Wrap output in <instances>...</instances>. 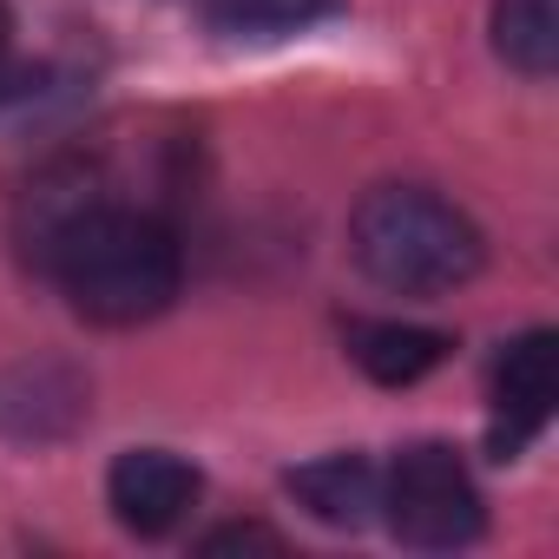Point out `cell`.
Segmentation results:
<instances>
[{"label":"cell","mask_w":559,"mask_h":559,"mask_svg":"<svg viewBox=\"0 0 559 559\" xmlns=\"http://www.w3.org/2000/svg\"><path fill=\"white\" fill-rule=\"evenodd\" d=\"M99 198H106V185H99L93 165H80V158L47 165V171L27 185V198H21V243H27V257L40 263V257L53 250V237H60L86 204H99Z\"/></svg>","instance_id":"cell-9"},{"label":"cell","mask_w":559,"mask_h":559,"mask_svg":"<svg viewBox=\"0 0 559 559\" xmlns=\"http://www.w3.org/2000/svg\"><path fill=\"white\" fill-rule=\"evenodd\" d=\"M8 53H14V21H8V8H0V86H8Z\"/></svg>","instance_id":"cell-13"},{"label":"cell","mask_w":559,"mask_h":559,"mask_svg":"<svg viewBox=\"0 0 559 559\" xmlns=\"http://www.w3.org/2000/svg\"><path fill=\"white\" fill-rule=\"evenodd\" d=\"M382 507H389L395 539L421 546V552H454V546H474L487 533L480 487H474L467 461L441 441H415L395 454V467L382 480Z\"/></svg>","instance_id":"cell-3"},{"label":"cell","mask_w":559,"mask_h":559,"mask_svg":"<svg viewBox=\"0 0 559 559\" xmlns=\"http://www.w3.org/2000/svg\"><path fill=\"white\" fill-rule=\"evenodd\" d=\"M323 526H369V513L382 507V474L362 454H330L310 467H290L284 480Z\"/></svg>","instance_id":"cell-8"},{"label":"cell","mask_w":559,"mask_h":559,"mask_svg":"<svg viewBox=\"0 0 559 559\" xmlns=\"http://www.w3.org/2000/svg\"><path fill=\"white\" fill-rule=\"evenodd\" d=\"M93 408V389L73 362L60 356H34V362H14L0 369V435L8 441H60L86 421Z\"/></svg>","instance_id":"cell-6"},{"label":"cell","mask_w":559,"mask_h":559,"mask_svg":"<svg viewBox=\"0 0 559 559\" xmlns=\"http://www.w3.org/2000/svg\"><path fill=\"white\" fill-rule=\"evenodd\" d=\"M198 493H204L198 467L185 454H171V448H126L112 461V474H106V507L139 539H165L198 507Z\"/></svg>","instance_id":"cell-4"},{"label":"cell","mask_w":559,"mask_h":559,"mask_svg":"<svg viewBox=\"0 0 559 559\" xmlns=\"http://www.w3.org/2000/svg\"><path fill=\"white\" fill-rule=\"evenodd\" d=\"M198 546H204V552H230V546H270V552H276L284 539H276L270 526H211Z\"/></svg>","instance_id":"cell-12"},{"label":"cell","mask_w":559,"mask_h":559,"mask_svg":"<svg viewBox=\"0 0 559 559\" xmlns=\"http://www.w3.org/2000/svg\"><path fill=\"white\" fill-rule=\"evenodd\" d=\"M349 0H204V14L217 34H250V40H276V34H304L330 14H343Z\"/></svg>","instance_id":"cell-11"},{"label":"cell","mask_w":559,"mask_h":559,"mask_svg":"<svg viewBox=\"0 0 559 559\" xmlns=\"http://www.w3.org/2000/svg\"><path fill=\"white\" fill-rule=\"evenodd\" d=\"M448 336L441 330H421V323H349V356L369 382L382 389H408L421 382L428 369L448 362Z\"/></svg>","instance_id":"cell-7"},{"label":"cell","mask_w":559,"mask_h":559,"mask_svg":"<svg viewBox=\"0 0 559 559\" xmlns=\"http://www.w3.org/2000/svg\"><path fill=\"white\" fill-rule=\"evenodd\" d=\"M349 257L395 297H448L474 284L487 243L480 224L428 185H376L349 217Z\"/></svg>","instance_id":"cell-2"},{"label":"cell","mask_w":559,"mask_h":559,"mask_svg":"<svg viewBox=\"0 0 559 559\" xmlns=\"http://www.w3.org/2000/svg\"><path fill=\"white\" fill-rule=\"evenodd\" d=\"M493 53L526 80H552V67H559V0H493Z\"/></svg>","instance_id":"cell-10"},{"label":"cell","mask_w":559,"mask_h":559,"mask_svg":"<svg viewBox=\"0 0 559 559\" xmlns=\"http://www.w3.org/2000/svg\"><path fill=\"white\" fill-rule=\"evenodd\" d=\"M552 402H559V343L552 330H526L493 362V454L513 461L552 421Z\"/></svg>","instance_id":"cell-5"},{"label":"cell","mask_w":559,"mask_h":559,"mask_svg":"<svg viewBox=\"0 0 559 559\" xmlns=\"http://www.w3.org/2000/svg\"><path fill=\"white\" fill-rule=\"evenodd\" d=\"M40 270L60 284L73 317H86L99 330H132V323H152L171 310V297L185 284V250L165 217L99 198L53 237Z\"/></svg>","instance_id":"cell-1"}]
</instances>
